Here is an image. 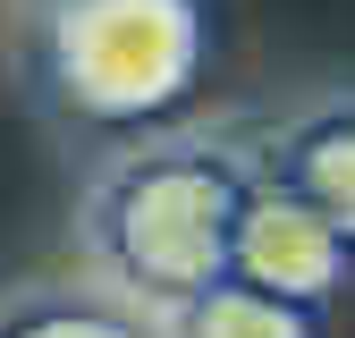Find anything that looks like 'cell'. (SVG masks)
Returning <instances> with one entry per match:
<instances>
[{
	"label": "cell",
	"instance_id": "1",
	"mask_svg": "<svg viewBox=\"0 0 355 338\" xmlns=\"http://www.w3.org/2000/svg\"><path fill=\"white\" fill-rule=\"evenodd\" d=\"M203 0H51L42 17L51 94L94 127L169 110L203 76Z\"/></svg>",
	"mask_w": 355,
	"mask_h": 338
},
{
	"label": "cell",
	"instance_id": "2",
	"mask_svg": "<svg viewBox=\"0 0 355 338\" xmlns=\"http://www.w3.org/2000/svg\"><path fill=\"white\" fill-rule=\"evenodd\" d=\"M245 178L229 161H144L127 169L102 203V245L144 296L187 305L211 279H229V237H237Z\"/></svg>",
	"mask_w": 355,
	"mask_h": 338
},
{
	"label": "cell",
	"instance_id": "3",
	"mask_svg": "<svg viewBox=\"0 0 355 338\" xmlns=\"http://www.w3.org/2000/svg\"><path fill=\"white\" fill-rule=\"evenodd\" d=\"M347 254H355V245H347L288 178H279V186H245L237 237H229V279H245V287H262V296H279V305H304V313H313V305L338 296Z\"/></svg>",
	"mask_w": 355,
	"mask_h": 338
},
{
	"label": "cell",
	"instance_id": "4",
	"mask_svg": "<svg viewBox=\"0 0 355 338\" xmlns=\"http://www.w3.org/2000/svg\"><path fill=\"white\" fill-rule=\"evenodd\" d=\"M288 186H296V195L355 245V110L313 118V127L288 144Z\"/></svg>",
	"mask_w": 355,
	"mask_h": 338
},
{
	"label": "cell",
	"instance_id": "5",
	"mask_svg": "<svg viewBox=\"0 0 355 338\" xmlns=\"http://www.w3.org/2000/svg\"><path fill=\"white\" fill-rule=\"evenodd\" d=\"M178 313H187L178 338H313V313H304V305H279V296H262L245 279H211Z\"/></svg>",
	"mask_w": 355,
	"mask_h": 338
},
{
	"label": "cell",
	"instance_id": "6",
	"mask_svg": "<svg viewBox=\"0 0 355 338\" xmlns=\"http://www.w3.org/2000/svg\"><path fill=\"white\" fill-rule=\"evenodd\" d=\"M0 338H144V330L110 305H26L0 321Z\"/></svg>",
	"mask_w": 355,
	"mask_h": 338
}]
</instances>
